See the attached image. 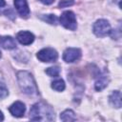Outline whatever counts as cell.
Here are the masks:
<instances>
[{
	"label": "cell",
	"instance_id": "cell-19",
	"mask_svg": "<svg viewBox=\"0 0 122 122\" xmlns=\"http://www.w3.org/2000/svg\"><path fill=\"white\" fill-rule=\"evenodd\" d=\"M39 1L43 4H45V5H51L54 2V0H39Z\"/></svg>",
	"mask_w": 122,
	"mask_h": 122
},
{
	"label": "cell",
	"instance_id": "cell-1",
	"mask_svg": "<svg viewBox=\"0 0 122 122\" xmlns=\"http://www.w3.org/2000/svg\"><path fill=\"white\" fill-rule=\"evenodd\" d=\"M30 118L35 121H51L54 119V112L50 105L39 102L30 108Z\"/></svg>",
	"mask_w": 122,
	"mask_h": 122
},
{
	"label": "cell",
	"instance_id": "cell-2",
	"mask_svg": "<svg viewBox=\"0 0 122 122\" xmlns=\"http://www.w3.org/2000/svg\"><path fill=\"white\" fill-rule=\"evenodd\" d=\"M18 84L21 91L29 95H35L37 94V87L34 81L33 76L26 71H21L17 73Z\"/></svg>",
	"mask_w": 122,
	"mask_h": 122
},
{
	"label": "cell",
	"instance_id": "cell-17",
	"mask_svg": "<svg viewBox=\"0 0 122 122\" xmlns=\"http://www.w3.org/2000/svg\"><path fill=\"white\" fill-rule=\"evenodd\" d=\"M9 92L6 85L3 82H0V98H5L8 95Z\"/></svg>",
	"mask_w": 122,
	"mask_h": 122
},
{
	"label": "cell",
	"instance_id": "cell-13",
	"mask_svg": "<svg viewBox=\"0 0 122 122\" xmlns=\"http://www.w3.org/2000/svg\"><path fill=\"white\" fill-rule=\"evenodd\" d=\"M60 118L63 121H74L76 120V116L71 110H66L60 114Z\"/></svg>",
	"mask_w": 122,
	"mask_h": 122
},
{
	"label": "cell",
	"instance_id": "cell-11",
	"mask_svg": "<svg viewBox=\"0 0 122 122\" xmlns=\"http://www.w3.org/2000/svg\"><path fill=\"white\" fill-rule=\"evenodd\" d=\"M0 45L4 48V49H14L16 47V42L14 40V38H12L11 36H1L0 37Z\"/></svg>",
	"mask_w": 122,
	"mask_h": 122
},
{
	"label": "cell",
	"instance_id": "cell-12",
	"mask_svg": "<svg viewBox=\"0 0 122 122\" xmlns=\"http://www.w3.org/2000/svg\"><path fill=\"white\" fill-rule=\"evenodd\" d=\"M110 102L112 106H114L115 108L119 109L121 107V93L119 91H114L112 92V93L110 95Z\"/></svg>",
	"mask_w": 122,
	"mask_h": 122
},
{
	"label": "cell",
	"instance_id": "cell-18",
	"mask_svg": "<svg viewBox=\"0 0 122 122\" xmlns=\"http://www.w3.org/2000/svg\"><path fill=\"white\" fill-rule=\"evenodd\" d=\"M74 4V0H61L59 2V8H66Z\"/></svg>",
	"mask_w": 122,
	"mask_h": 122
},
{
	"label": "cell",
	"instance_id": "cell-22",
	"mask_svg": "<svg viewBox=\"0 0 122 122\" xmlns=\"http://www.w3.org/2000/svg\"><path fill=\"white\" fill-rule=\"evenodd\" d=\"M0 57H1V51H0Z\"/></svg>",
	"mask_w": 122,
	"mask_h": 122
},
{
	"label": "cell",
	"instance_id": "cell-8",
	"mask_svg": "<svg viewBox=\"0 0 122 122\" xmlns=\"http://www.w3.org/2000/svg\"><path fill=\"white\" fill-rule=\"evenodd\" d=\"M14 6L18 13L22 17H28L30 14V9L27 0H14Z\"/></svg>",
	"mask_w": 122,
	"mask_h": 122
},
{
	"label": "cell",
	"instance_id": "cell-5",
	"mask_svg": "<svg viewBox=\"0 0 122 122\" xmlns=\"http://www.w3.org/2000/svg\"><path fill=\"white\" fill-rule=\"evenodd\" d=\"M36 56L42 62H54L58 58V53L54 49L45 48L39 51Z\"/></svg>",
	"mask_w": 122,
	"mask_h": 122
},
{
	"label": "cell",
	"instance_id": "cell-3",
	"mask_svg": "<svg viewBox=\"0 0 122 122\" xmlns=\"http://www.w3.org/2000/svg\"><path fill=\"white\" fill-rule=\"evenodd\" d=\"M60 23L68 30H74L77 27V22H76V17H75V14L71 11V10H66L64 11L60 18Z\"/></svg>",
	"mask_w": 122,
	"mask_h": 122
},
{
	"label": "cell",
	"instance_id": "cell-16",
	"mask_svg": "<svg viewBox=\"0 0 122 122\" xmlns=\"http://www.w3.org/2000/svg\"><path fill=\"white\" fill-rule=\"evenodd\" d=\"M46 73L51 77H56L60 73V69L59 67H50L46 70Z\"/></svg>",
	"mask_w": 122,
	"mask_h": 122
},
{
	"label": "cell",
	"instance_id": "cell-7",
	"mask_svg": "<svg viewBox=\"0 0 122 122\" xmlns=\"http://www.w3.org/2000/svg\"><path fill=\"white\" fill-rule=\"evenodd\" d=\"M9 111L10 112L15 116V117H21L24 115V112L26 111V107H25V104L22 103L21 101H16L14 102L10 108H9Z\"/></svg>",
	"mask_w": 122,
	"mask_h": 122
},
{
	"label": "cell",
	"instance_id": "cell-14",
	"mask_svg": "<svg viewBox=\"0 0 122 122\" xmlns=\"http://www.w3.org/2000/svg\"><path fill=\"white\" fill-rule=\"evenodd\" d=\"M51 88L57 92H62L65 89V82L63 79H56L51 83Z\"/></svg>",
	"mask_w": 122,
	"mask_h": 122
},
{
	"label": "cell",
	"instance_id": "cell-20",
	"mask_svg": "<svg viewBox=\"0 0 122 122\" xmlns=\"http://www.w3.org/2000/svg\"><path fill=\"white\" fill-rule=\"evenodd\" d=\"M5 5H6L5 1H4V0H0V8H1V7H4Z\"/></svg>",
	"mask_w": 122,
	"mask_h": 122
},
{
	"label": "cell",
	"instance_id": "cell-10",
	"mask_svg": "<svg viewBox=\"0 0 122 122\" xmlns=\"http://www.w3.org/2000/svg\"><path fill=\"white\" fill-rule=\"evenodd\" d=\"M108 83H109V79H108L107 75L104 73H99L96 77L95 84H94L95 90L96 91H102L105 87H107Z\"/></svg>",
	"mask_w": 122,
	"mask_h": 122
},
{
	"label": "cell",
	"instance_id": "cell-21",
	"mask_svg": "<svg viewBox=\"0 0 122 122\" xmlns=\"http://www.w3.org/2000/svg\"><path fill=\"white\" fill-rule=\"evenodd\" d=\"M3 120H4V115H3L2 112L0 111V121H3Z\"/></svg>",
	"mask_w": 122,
	"mask_h": 122
},
{
	"label": "cell",
	"instance_id": "cell-15",
	"mask_svg": "<svg viewBox=\"0 0 122 122\" xmlns=\"http://www.w3.org/2000/svg\"><path fill=\"white\" fill-rule=\"evenodd\" d=\"M41 19L50 23V24H53V25H56L57 24V17L54 15V14H46V15H42L41 16Z\"/></svg>",
	"mask_w": 122,
	"mask_h": 122
},
{
	"label": "cell",
	"instance_id": "cell-9",
	"mask_svg": "<svg viewBox=\"0 0 122 122\" xmlns=\"http://www.w3.org/2000/svg\"><path fill=\"white\" fill-rule=\"evenodd\" d=\"M17 40L22 44V45H30L33 42L34 40V35L30 32V31H26V30H22L19 31L16 35Z\"/></svg>",
	"mask_w": 122,
	"mask_h": 122
},
{
	"label": "cell",
	"instance_id": "cell-6",
	"mask_svg": "<svg viewBox=\"0 0 122 122\" xmlns=\"http://www.w3.org/2000/svg\"><path fill=\"white\" fill-rule=\"evenodd\" d=\"M81 57V51L76 48H69L63 53V59L67 63H71Z\"/></svg>",
	"mask_w": 122,
	"mask_h": 122
},
{
	"label": "cell",
	"instance_id": "cell-4",
	"mask_svg": "<svg viewBox=\"0 0 122 122\" xmlns=\"http://www.w3.org/2000/svg\"><path fill=\"white\" fill-rule=\"evenodd\" d=\"M111 25L105 19L97 20L93 25V32L96 36L104 37L111 32Z\"/></svg>",
	"mask_w": 122,
	"mask_h": 122
}]
</instances>
